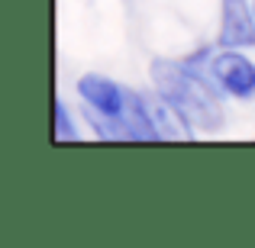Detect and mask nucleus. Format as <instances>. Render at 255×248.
Returning a JSON list of instances; mask_svg holds the SVG:
<instances>
[{"label": "nucleus", "instance_id": "nucleus-5", "mask_svg": "<svg viewBox=\"0 0 255 248\" xmlns=\"http://www.w3.org/2000/svg\"><path fill=\"white\" fill-rule=\"evenodd\" d=\"M52 136H55V142H78L81 139V129H78L75 116H71L68 103H65L62 97H55V103H52Z\"/></svg>", "mask_w": 255, "mask_h": 248}, {"label": "nucleus", "instance_id": "nucleus-2", "mask_svg": "<svg viewBox=\"0 0 255 248\" xmlns=\"http://www.w3.org/2000/svg\"><path fill=\"white\" fill-rule=\"evenodd\" d=\"M78 93L91 110L94 136L104 142H126L123 139V116H126V87L104 75L78 78Z\"/></svg>", "mask_w": 255, "mask_h": 248}, {"label": "nucleus", "instance_id": "nucleus-4", "mask_svg": "<svg viewBox=\"0 0 255 248\" xmlns=\"http://www.w3.org/2000/svg\"><path fill=\"white\" fill-rule=\"evenodd\" d=\"M220 49L255 45V0H220Z\"/></svg>", "mask_w": 255, "mask_h": 248}, {"label": "nucleus", "instance_id": "nucleus-3", "mask_svg": "<svg viewBox=\"0 0 255 248\" xmlns=\"http://www.w3.org/2000/svg\"><path fill=\"white\" fill-rule=\"evenodd\" d=\"M207 75L213 84L236 100H252L255 97V62L243 49H220L207 62Z\"/></svg>", "mask_w": 255, "mask_h": 248}, {"label": "nucleus", "instance_id": "nucleus-1", "mask_svg": "<svg viewBox=\"0 0 255 248\" xmlns=\"http://www.w3.org/2000/svg\"><path fill=\"white\" fill-rule=\"evenodd\" d=\"M152 84H155L158 97L181 116V123L197 136V132H217L223 129V100H220V87L207 71L194 68L187 62H174V58H155L149 65Z\"/></svg>", "mask_w": 255, "mask_h": 248}]
</instances>
